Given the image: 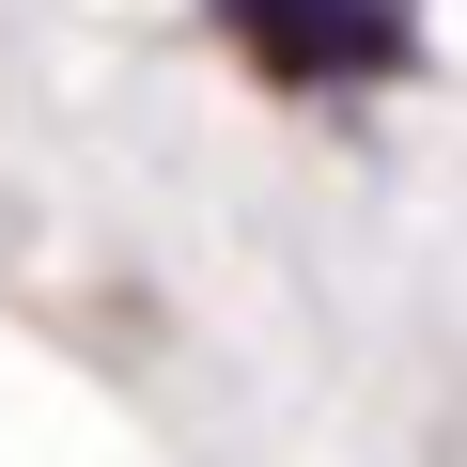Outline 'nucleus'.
Segmentation results:
<instances>
[{
	"instance_id": "obj_1",
	"label": "nucleus",
	"mask_w": 467,
	"mask_h": 467,
	"mask_svg": "<svg viewBox=\"0 0 467 467\" xmlns=\"http://www.w3.org/2000/svg\"><path fill=\"white\" fill-rule=\"evenodd\" d=\"M218 32L250 47L265 78H296V94H343V78H389L405 63L389 0H218Z\"/></svg>"
}]
</instances>
